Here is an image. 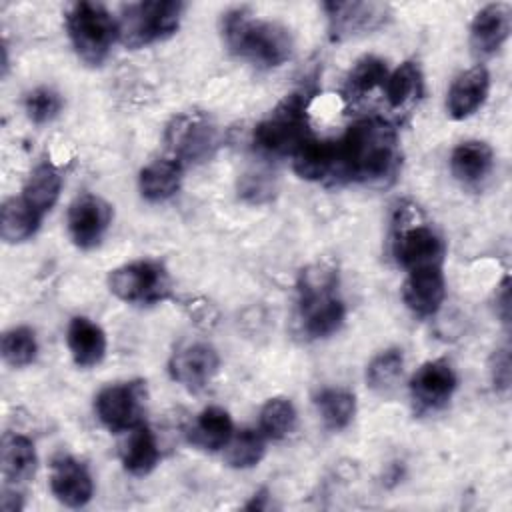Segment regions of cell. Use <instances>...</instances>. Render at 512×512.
Returning a JSON list of instances; mask_svg holds the SVG:
<instances>
[{
    "instance_id": "6da1fadb",
    "label": "cell",
    "mask_w": 512,
    "mask_h": 512,
    "mask_svg": "<svg viewBox=\"0 0 512 512\" xmlns=\"http://www.w3.org/2000/svg\"><path fill=\"white\" fill-rule=\"evenodd\" d=\"M338 144V178L368 186H384L396 178L400 168V146L396 128L382 118L354 122Z\"/></svg>"
},
{
    "instance_id": "7a4b0ae2",
    "label": "cell",
    "mask_w": 512,
    "mask_h": 512,
    "mask_svg": "<svg viewBox=\"0 0 512 512\" xmlns=\"http://www.w3.org/2000/svg\"><path fill=\"white\" fill-rule=\"evenodd\" d=\"M222 36L232 54L266 68L284 64L294 48L288 28L278 22L254 18L242 8L224 14Z\"/></svg>"
},
{
    "instance_id": "3957f363",
    "label": "cell",
    "mask_w": 512,
    "mask_h": 512,
    "mask_svg": "<svg viewBox=\"0 0 512 512\" xmlns=\"http://www.w3.org/2000/svg\"><path fill=\"white\" fill-rule=\"evenodd\" d=\"M308 136V102L294 92L254 128V146L268 156H292Z\"/></svg>"
},
{
    "instance_id": "277c9868",
    "label": "cell",
    "mask_w": 512,
    "mask_h": 512,
    "mask_svg": "<svg viewBox=\"0 0 512 512\" xmlns=\"http://www.w3.org/2000/svg\"><path fill=\"white\" fill-rule=\"evenodd\" d=\"M178 0H144L122 8L118 24V40L128 48H142L164 40L176 32L184 14Z\"/></svg>"
},
{
    "instance_id": "5b68a950",
    "label": "cell",
    "mask_w": 512,
    "mask_h": 512,
    "mask_svg": "<svg viewBox=\"0 0 512 512\" xmlns=\"http://www.w3.org/2000/svg\"><path fill=\"white\" fill-rule=\"evenodd\" d=\"M66 30L76 54L92 66L106 60L118 38V24L100 2L72 4L66 14Z\"/></svg>"
},
{
    "instance_id": "8992f818",
    "label": "cell",
    "mask_w": 512,
    "mask_h": 512,
    "mask_svg": "<svg viewBox=\"0 0 512 512\" xmlns=\"http://www.w3.org/2000/svg\"><path fill=\"white\" fill-rule=\"evenodd\" d=\"M108 288L128 304H154L170 296L172 282L160 262L134 260L110 272Z\"/></svg>"
},
{
    "instance_id": "52a82bcc",
    "label": "cell",
    "mask_w": 512,
    "mask_h": 512,
    "mask_svg": "<svg viewBox=\"0 0 512 512\" xmlns=\"http://www.w3.org/2000/svg\"><path fill=\"white\" fill-rule=\"evenodd\" d=\"M146 400V382H116L98 392L94 410L110 432H130L144 424L142 420L146 412Z\"/></svg>"
},
{
    "instance_id": "ba28073f",
    "label": "cell",
    "mask_w": 512,
    "mask_h": 512,
    "mask_svg": "<svg viewBox=\"0 0 512 512\" xmlns=\"http://www.w3.org/2000/svg\"><path fill=\"white\" fill-rule=\"evenodd\" d=\"M166 144L172 154L170 158L182 166L186 162H202L218 148V128L206 114L186 112L168 124Z\"/></svg>"
},
{
    "instance_id": "9c48e42d",
    "label": "cell",
    "mask_w": 512,
    "mask_h": 512,
    "mask_svg": "<svg viewBox=\"0 0 512 512\" xmlns=\"http://www.w3.org/2000/svg\"><path fill=\"white\" fill-rule=\"evenodd\" d=\"M392 252L396 262L412 272L422 268H442L446 246L432 226L412 224L398 230L392 242Z\"/></svg>"
},
{
    "instance_id": "30bf717a",
    "label": "cell",
    "mask_w": 512,
    "mask_h": 512,
    "mask_svg": "<svg viewBox=\"0 0 512 512\" xmlns=\"http://www.w3.org/2000/svg\"><path fill=\"white\" fill-rule=\"evenodd\" d=\"M112 224V206L96 196V194H82L78 196L68 210V232L72 242L82 248L90 250L98 246Z\"/></svg>"
},
{
    "instance_id": "8fae6325",
    "label": "cell",
    "mask_w": 512,
    "mask_h": 512,
    "mask_svg": "<svg viewBox=\"0 0 512 512\" xmlns=\"http://www.w3.org/2000/svg\"><path fill=\"white\" fill-rule=\"evenodd\" d=\"M458 386L452 364L444 358L424 362L410 378V396L420 410H438L448 404Z\"/></svg>"
},
{
    "instance_id": "7c38bea8",
    "label": "cell",
    "mask_w": 512,
    "mask_h": 512,
    "mask_svg": "<svg viewBox=\"0 0 512 512\" xmlns=\"http://www.w3.org/2000/svg\"><path fill=\"white\" fill-rule=\"evenodd\" d=\"M218 368L220 356L216 348L206 342H190L180 346L168 362L172 380L188 390L204 388L216 376Z\"/></svg>"
},
{
    "instance_id": "4fadbf2b",
    "label": "cell",
    "mask_w": 512,
    "mask_h": 512,
    "mask_svg": "<svg viewBox=\"0 0 512 512\" xmlns=\"http://www.w3.org/2000/svg\"><path fill=\"white\" fill-rule=\"evenodd\" d=\"M328 30L332 40H344L362 32H370L384 24L388 6L378 2H324Z\"/></svg>"
},
{
    "instance_id": "5bb4252c",
    "label": "cell",
    "mask_w": 512,
    "mask_h": 512,
    "mask_svg": "<svg viewBox=\"0 0 512 512\" xmlns=\"http://www.w3.org/2000/svg\"><path fill=\"white\" fill-rule=\"evenodd\" d=\"M50 490L64 506L82 508L94 494V482L80 460L60 454L50 464Z\"/></svg>"
},
{
    "instance_id": "9a60e30c",
    "label": "cell",
    "mask_w": 512,
    "mask_h": 512,
    "mask_svg": "<svg viewBox=\"0 0 512 512\" xmlns=\"http://www.w3.org/2000/svg\"><path fill=\"white\" fill-rule=\"evenodd\" d=\"M512 28V10L504 2L486 4L476 12L470 24V46L480 58L496 54L508 40Z\"/></svg>"
},
{
    "instance_id": "2e32d148",
    "label": "cell",
    "mask_w": 512,
    "mask_h": 512,
    "mask_svg": "<svg viewBox=\"0 0 512 512\" xmlns=\"http://www.w3.org/2000/svg\"><path fill=\"white\" fill-rule=\"evenodd\" d=\"M446 296V280L442 268H422L408 272L402 284V300L418 318L434 316Z\"/></svg>"
},
{
    "instance_id": "e0dca14e",
    "label": "cell",
    "mask_w": 512,
    "mask_h": 512,
    "mask_svg": "<svg viewBox=\"0 0 512 512\" xmlns=\"http://www.w3.org/2000/svg\"><path fill=\"white\" fill-rule=\"evenodd\" d=\"M294 172L312 182L338 178V144L336 140L308 136L292 154Z\"/></svg>"
},
{
    "instance_id": "ac0fdd59",
    "label": "cell",
    "mask_w": 512,
    "mask_h": 512,
    "mask_svg": "<svg viewBox=\"0 0 512 512\" xmlns=\"http://www.w3.org/2000/svg\"><path fill=\"white\" fill-rule=\"evenodd\" d=\"M490 90V74L482 64L468 68L458 74L448 88L446 108L454 120H464L472 116L486 100Z\"/></svg>"
},
{
    "instance_id": "d6986e66",
    "label": "cell",
    "mask_w": 512,
    "mask_h": 512,
    "mask_svg": "<svg viewBox=\"0 0 512 512\" xmlns=\"http://www.w3.org/2000/svg\"><path fill=\"white\" fill-rule=\"evenodd\" d=\"M298 306L302 328L310 338L332 336L346 318L344 302L334 292L298 298Z\"/></svg>"
},
{
    "instance_id": "ffe728a7",
    "label": "cell",
    "mask_w": 512,
    "mask_h": 512,
    "mask_svg": "<svg viewBox=\"0 0 512 512\" xmlns=\"http://www.w3.org/2000/svg\"><path fill=\"white\" fill-rule=\"evenodd\" d=\"M66 344L72 360L80 368H92L102 362L106 354L104 330L86 316H74L68 324Z\"/></svg>"
},
{
    "instance_id": "44dd1931",
    "label": "cell",
    "mask_w": 512,
    "mask_h": 512,
    "mask_svg": "<svg viewBox=\"0 0 512 512\" xmlns=\"http://www.w3.org/2000/svg\"><path fill=\"white\" fill-rule=\"evenodd\" d=\"M494 166V152L482 140L460 142L450 154V170L462 184L474 186L482 182Z\"/></svg>"
},
{
    "instance_id": "7402d4cb",
    "label": "cell",
    "mask_w": 512,
    "mask_h": 512,
    "mask_svg": "<svg viewBox=\"0 0 512 512\" xmlns=\"http://www.w3.org/2000/svg\"><path fill=\"white\" fill-rule=\"evenodd\" d=\"M234 434V424L230 414L220 406L204 408L188 428L190 444L198 446L200 450L216 452L224 450L228 440Z\"/></svg>"
},
{
    "instance_id": "603a6c76",
    "label": "cell",
    "mask_w": 512,
    "mask_h": 512,
    "mask_svg": "<svg viewBox=\"0 0 512 512\" xmlns=\"http://www.w3.org/2000/svg\"><path fill=\"white\" fill-rule=\"evenodd\" d=\"M182 164L174 158H158L140 170V194L150 202H164L172 198L182 182Z\"/></svg>"
},
{
    "instance_id": "cb8c5ba5",
    "label": "cell",
    "mask_w": 512,
    "mask_h": 512,
    "mask_svg": "<svg viewBox=\"0 0 512 512\" xmlns=\"http://www.w3.org/2000/svg\"><path fill=\"white\" fill-rule=\"evenodd\" d=\"M36 450L34 442L28 436L10 432L2 438V448H0V464H2V474L8 482L18 484L26 482L36 468Z\"/></svg>"
},
{
    "instance_id": "d4e9b609",
    "label": "cell",
    "mask_w": 512,
    "mask_h": 512,
    "mask_svg": "<svg viewBox=\"0 0 512 512\" xmlns=\"http://www.w3.org/2000/svg\"><path fill=\"white\" fill-rule=\"evenodd\" d=\"M160 460V448L146 424L128 432V440L122 448V466L132 476H146L150 474Z\"/></svg>"
},
{
    "instance_id": "484cf974",
    "label": "cell",
    "mask_w": 512,
    "mask_h": 512,
    "mask_svg": "<svg viewBox=\"0 0 512 512\" xmlns=\"http://www.w3.org/2000/svg\"><path fill=\"white\" fill-rule=\"evenodd\" d=\"M386 100L394 110H408L412 108L424 92V78L422 70L416 62L406 60L396 70H392L384 84Z\"/></svg>"
},
{
    "instance_id": "4316f807",
    "label": "cell",
    "mask_w": 512,
    "mask_h": 512,
    "mask_svg": "<svg viewBox=\"0 0 512 512\" xmlns=\"http://www.w3.org/2000/svg\"><path fill=\"white\" fill-rule=\"evenodd\" d=\"M60 190H62V174L54 164L42 162L26 178V184L22 188V198L40 216H44L58 202Z\"/></svg>"
},
{
    "instance_id": "83f0119b",
    "label": "cell",
    "mask_w": 512,
    "mask_h": 512,
    "mask_svg": "<svg viewBox=\"0 0 512 512\" xmlns=\"http://www.w3.org/2000/svg\"><path fill=\"white\" fill-rule=\"evenodd\" d=\"M40 220L42 216L22 196L8 198L0 212V234L10 244L24 242L36 234Z\"/></svg>"
},
{
    "instance_id": "f1b7e54d",
    "label": "cell",
    "mask_w": 512,
    "mask_h": 512,
    "mask_svg": "<svg viewBox=\"0 0 512 512\" xmlns=\"http://www.w3.org/2000/svg\"><path fill=\"white\" fill-rule=\"evenodd\" d=\"M388 66L382 58L378 56H364L360 58L348 78H346V98L348 100H360L364 96H368L370 92H374L376 88H384L386 78H388Z\"/></svg>"
},
{
    "instance_id": "f546056e",
    "label": "cell",
    "mask_w": 512,
    "mask_h": 512,
    "mask_svg": "<svg viewBox=\"0 0 512 512\" xmlns=\"http://www.w3.org/2000/svg\"><path fill=\"white\" fill-rule=\"evenodd\" d=\"M314 402L324 426L330 430H344L356 414V398L344 388H324Z\"/></svg>"
},
{
    "instance_id": "4dcf8cb0",
    "label": "cell",
    "mask_w": 512,
    "mask_h": 512,
    "mask_svg": "<svg viewBox=\"0 0 512 512\" xmlns=\"http://www.w3.org/2000/svg\"><path fill=\"white\" fill-rule=\"evenodd\" d=\"M266 452V436L256 428H242L224 446V460L232 468H252Z\"/></svg>"
},
{
    "instance_id": "1f68e13d",
    "label": "cell",
    "mask_w": 512,
    "mask_h": 512,
    "mask_svg": "<svg viewBox=\"0 0 512 512\" xmlns=\"http://www.w3.org/2000/svg\"><path fill=\"white\" fill-rule=\"evenodd\" d=\"M402 368H404V354H402L400 348L382 350L380 354H376L368 362V366H366V382H368V386L374 392L386 394L400 380Z\"/></svg>"
},
{
    "instance_id": "d6a6232c",
    "label": "cell",
    "mask_w": 512,
    "mask_h": 512,
    "mask_svg": "<svg viewBox=\"0 0 512 512\" xmlns=\"http://www.w3.org/2000/svg\"><path fill=\"white\" fill-rule=\"evenodd\" d=\"M296 426V408L290 398H270L264 402L260 410V426L258 430L266 436V440H282Z\"/></svg>"
},
{
    "instance_id": "836d02e7",
    "label": "cell",
    "mask_w": 512,
    "mask_h": 512,
    "mask_svg": "<svg viewBox=\"0 0 512 512\" xmlns=\"http://www.w3.org/2000/svg\"><path fill=\"white\" fill-rule=\"evenodd\" d=\"M38 354L36 334L28 326H14L2 336V358L14 368H22L34 362Z\"/></svg>"
},
{
    "instance_id": "e575fe53",
    "label": "cell",
    "mask_w": 512,
    "mask_h": 512,
    "mask_svg": "<svg viewBox=\"0 0 512 512\" xmlns=\"http://www.w3.org/2000/svg\"><path fill=\"white\" fill-rule=\"evenodd\" d=\"M24 110L34 124H46L60 114L62 98L56 90L48 86H38L26 94Z\"/></svg>"
},
{
    "instance_id": "d590c367",
    "label": "cell",
    "mask_w": 512,
    "mask_h": 512,
    "mask_svg": "<svg viewBox=\"0 0 512 512\" xmlns=\"http://www.w3.org/2000/svg\"><path fill=\"white\" fill-rule=\"evenodd\" d=\"M336 284H338V276L332 266L324 262L310 264L298 276V298L336 292Z\"/></svg>"
},
{
    "instance_id": "8d00e7d4",
    "label": "cell",
    "mask_w": 512,
    "mask_h": 512,
    "mask_svg": "<svg viewBox=\"0 0 512 512\" xmlns=\"http://www.w3.org/2000/svg\"><path fill=\"white\" fill-rule=\"evenodd\" d=\"M238 194L252 204H262L272 198L274 194V182L268 178V174H244L238 184Z\"/></svg>"
},
{
    "instance_id": "74e56055",
    "label": "cell",
    "mask_w": 512,
    "mask_h": 512,
    "mask_svg": "<svg viewBox=\"0 0 512 512\" xmlns=\"http://www.w3.org/2000/svg\"><path fill=\"white\" fill-rule=\"evenodd\" d=\"M492 382L496 390H508L510 386V354L508 348L496 350L492 356Z\"/></svg>"
},
{
    "instance_id": "f35d334b",
    "label": "cell",
    "mask_w": 512,
    "mask_h": 512,
    "mask_svg": "<svg viewBox=\"0 0 512 512\" xmlns=\"http://www.w3.org/2000/svg\"><path fill=\"white\" fill-rule=\"evenodd\" d=\"M496 308L500 312L502 322H508V310H510V280L504 278V282L500 284V294L496 296Z\"/></svg>"
}]
</instances>
